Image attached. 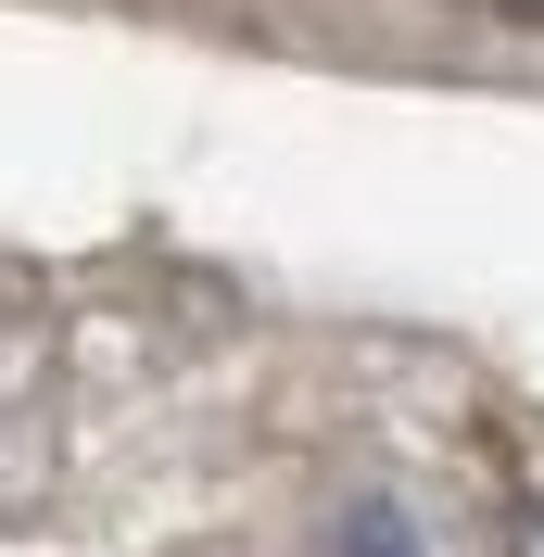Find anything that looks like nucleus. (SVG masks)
<instances>
[{
  "label": "nucleus",
  "mask_w": 544,
  "mask_h": 557,
  "mask_svg": "<svg viewBox=\"0 0 544 557\" xmlns=\"http://www.w3.org/2000/svg\"><path fill=\"white\" fill-rule=\"evenodd\" d=\"M507 557H544V507H519V532H507Z\"/></svg>",
  "instance_id": "f03ea898"
},
{
  "label": "nucleus",
  "mask_w": 544,
  "mask_h": 557,
  "mask_svg": "<svg viewBox=\"0 0 544 557\" xmlns=\"http://www.w3.org/2000/svg\"><path fill=\"white\" fill-rule=\"evenodd\" d=\"M507 13H519V26H544V0H507Z\"/></svg>",
  "instance_id": "7ed1b4c3"
},
{
  "label": "nucleus",
  "mask_w": 544,
  "mask_h": 557,
  "mask_svg": "<svg viewBox=\"0 0 544 557\" xmlns=\"http://www.w3.org/2000/svg\"><path fill=\"white\" fill-rule=\"evenodd\" d=\"M330 557H431V545H418V520H406V507H355Z\"/></svg>",
  "instance_id": "f257e3e1"
}]
</instances>
